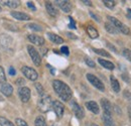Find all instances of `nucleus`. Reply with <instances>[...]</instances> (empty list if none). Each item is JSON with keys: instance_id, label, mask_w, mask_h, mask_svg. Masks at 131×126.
Instances as JSON below:
<instances>
[{"instance_id": "f257e3e1", "label": "nucleus", "mask_w": 131, "mask_h": 126, "mask_svg": "<svg viewBox=\"0 0 131 126\" xmlns=\"http://www.w3.org/2000/svg\"><path fill=\"white\" fill-rule=\"evenodd\" d=\"M52 87H53V90L56 91V93L58 94V96L64 100V101H69L72 96H73V92L71 90V88L64 83L63 81H60V80H54L52 82Z\"/></svg>"}, {"instance_id": "f03ea898", "label": "nucleus", "mask_w": 131, "mask_h": 126, "mask_svg": "<svg viewBox=\"0 0 131 126\" xmlns=\"http://www.w3.org/2000/svg\"><path fill=\"white\" fill-rule=\"evenodd\" d=\"M0 48L6 52H13L14 40L10 35L0 34Z\"/></svg>"}, {"instance_id": "7ed1b4c3", "label": "nucleus", "mask_w": 131, "mask_h": 126, "mask_svg": "<svg viewBox=\"0 0 131 126\" xmlns=\"http://www.w3.org/2000/svg\"><path fill=\"white\" fill-rule=\"evenodd\" d=\"M52 106V101H51V98L49 95H43L40 97L39 101H38V109L39 111H41L42 113H46V112H49Z\"/></svg>"}, {"instance_id": "20e7f679", "label": "nucleus", "mask_w": 131, "mask_h": 126, "mask_svg": "<svg viewBox=\"0 0 131 126\" xmlns=\"http://www.w3.org/2000/svg\"><path fill=\"white\" fill-rule=\"evenodd\" d=\"M108 19H109V21L114 25V27L119 32H121V33H123V34H126V35H129V34H130V29H129V27L126 26L123 22H121L120 20H118L117 18H115L113 16H108Z\"/></svg>"}, {"instance_id": "39448f33", "label": "nucleus", "mask_w": 131, "mask_h": 126, "mask_svg": "<svg viewBox=\"0 0 131 126\" xmlns=\"http://www.w3.org/2000/svg\"><path fill=\"white\" fill-rule=\"evenodd\" d=\"M27 51H28V54H29V56H30V58L32 60L33 64L36 67L40 66V64H41V58H40L39 52L36 50V48L34 47H32V46H27Z\"/></svg>"}, {"instance_id": "423d86ee", "label": "nucleus", "mask_w": 131, "mask_h": 126, "mask_svg": "<svg viewBox=\"0 0 131 126\" xmlns=\"http://www.w3.org/2000/svg\"><path fill=\"white\" fill-rule=\"evenodd\" d=\"M87 79L88 81L95 87V88H97L98 90H100L101 92H104L105 91V86H104V84L101 82V80L97 78L95 75H93V74H87Z\"/></svg>"}, {"instance_id": "0eeeda50", "label": "nucleus", "mask_w": 131, "mask_h": 126, "mask_svg": "<svg viewBox=\"0 0 131 126\" xmlns=\"http://www.w3.org/2000/svg\"><path fill=\"white\" fill-rule=\"evenodd\" d=\"M21 72H22V74H23L27 79L30 80V81H36L37 78H38L37 72H36L34 69L30 68V67H27V66L22 67Z\"/></svg>"}, {"instance_id": "6e6552de", "label": "nucleus", "mask_w": 131, "mask_h": 126, "mask_svg": "<svg viewBox=\"0 0 131 126\" xmlns=\"http://www.w3.org/2000/svg\"><path fill=\"white\" fill-rule=\"evenodd\" d=\"M18 95H19L20 100H21L23 103H26V102H28L29 99H30V95H31L30 89L27 88V87H21V88H19Z\"/></svg>"}, {"instance_id": "1a4fd4ad", "label": "nucleus", "mask_w": 131, "mask_h": 126, "mask_svg": "<svg viewBox=\"0 0 131 126\" xmlns=\"http://www.w3.org/2000/svg\"><path fill=\"white\" fill-rule=\"evenodd\" d=\"M52 109L54 111V113L57 114V116L59 118H62L65 112V106L63 103H61L60 101H53L52 102Z\"/></svg>"}, {"instance_id": "9d476101", "label": "nucleus", "mask_w": 131, "mask_h": 126, "mask_svg": "<svg viewBox=\"0 0 131 126\" xmlns=\"http://www.w3.org/2000/svg\"><path fill=\"white\" fill-rule=\"evenodd\" d=\"M71 106H72L73 112H74V114L76 115V117L79 118V119H83L84 116H85V113H84V110H83L82 107H81L77 102H75V101H73V102L71 103Z\"/></svg>"}, {"instance_id": "9b49d317", "label": "nucleus", "mask_w": 131, "mask_h": 126, "mask_svg": "<svg viewBox=\"0 0 131 126\" xmlns=\"http://www.w3.org/2000/svg\"><path fill=\"white\" fill-rule=\"evenodd\" d=\"M56 3L66 13H68V12H70L72 10V3L70 1H67V0H58V1H56Z\"/></svg>"}, {"instance_id": "f8f14e48", "label": "nucleus", "mask_w": 131, "mask_h": 126, "mask_svg": "<svg viewBox=\"0 0 131 126\" xmlns=\"http://www.w3.org/2000/svg\"><path fill=\"white\" fill-rule=\"evenodd\" d=\"M101 106L103 108V111L105 114L107 115H111L112 114V104L110 103L109 100H107L106 98L101 99Z\"/></svg>"}, {"instance_id": "ddd939ff", "label": "nucleus", "mask_w": 131, "mask_h": 126, "mask_svg": "<svg viewBox=\"0 0 131 126\" xmlns=\"http://www.w3.org/2000/svg\"><path fill=\"white\" fill-rule=\"evenodd\" d=\"M28 39H29L30 43H32L33 45H36V46H43L45 43H46L43 37H41L39 35H36V34H29Z\"/></svg>"}, {"instance_id": "4468645a", "label": "nucleus", "mask_w": 131, "mask_h": 126, "mask_svg": "<svg viewBox=\"0 0 131 126\" xmlns=\"http://www.w3.org/2000/svg\"><path fill=\"white\" fill-rule=\"evenodd\" d=\"M0 91L1 93L4 95V96H7V97H10L12 93H13V88L10 84H7V83H3L0 87Z\"/></svg>"}, {"instance_id": "2eb2a0df", "label": "nucleus", "mask_w": 131, "mask_h": 126, "mask_svg": "<svg viewBox=\"0 0 131 126\" xmlns=\"http://www.w3.org/2000/svg\"><path fill=\"white\" fill-rule=\"evenodd\" d=\"M11 16L13 18H15L17 20H29L30 19V16L24 12H18V11H11L10 12Z\"/></svg>"}, {"instance_id": "dca6fc26", "label": "nucleus", "mask_w": 131, "mask_h": 126, "mask_svg": "<svg viewBox=\"0 0 131 126\" xmlns=\"http://www.w3.org/2000/svg\"><path fill=\"white\" fill-rule=\"evenodd\" d=\"M1 23L3 24V26L9 30H12V32H17L18 30V27L15 23L9 21V20H6V19H1Z\"/></svg>"}, {"instance_id": "f3484780", "label": "nucleus", "mask_w": 131, "mask_h": 126, "mask_svg": "<svg viewBox=\"0 0 131 126\" xmlns=\"http://www.w3.org/2000/svg\"><path fill=\"white\" fill-rule=\"evenodd\" d=\"M86 107L88 110H90L91 112H93L94 114H98L100 109H99L98 104L95 101H89L86 103Z\"/></svg>"}, {"instance_id": "a211bd4d", "label": "nucleus", "mask_w": 131, "mask_h": 126, "mask_svg": "<svg viewBox=\"0 0 131 126\" xmlns=\"http://www.w3.org/2000/svg\"><path fill=\"white\" fill-rule=\"evenodd\" d=\"M48 36H49V40L52 41L53 44H57V45H61L64 43V38L59 36L58 34H54V33H51V32H49L48 33Z\"/></svg>"}, {"instance_id": "6ab92c4d", "label": "nucleus", "mask_w": 131, "mask_h": 126, "mask_svg": "<svg viewBox=\"0 0 131 126\" xmlns=\"http://www.w3.org/2000/svg\"><path fill=\"white\" fill-rule=\"evenodd\" d=\"M102 120H103L105 126H116L115 125V122H114V120H113V118L111 117V115H107V114L103 113V115H102Z\"/></svg>"}, {"instance_id": "aec40b11", "label": "nucleus", "mask_w": 131, "mask_h": 126, "mask_svg": "<svg viewBox=\"0 0 131 126\" xmlns=\"http://www.w3.org/2000/svg\"><path fill=\"white\" fill-rule=\"evenodd\" d=\"M98 62L102 67H104V68H105V69H107V70L112 71V70H114L115 69L114 64L111 63V62H109V61H106V60H103V59H99Z\"/></svg>"}, {"instance_id": "412c9836", "label": "nucleus", "mask_w": 131, "mask_h": 126, "mask_svg": "<svg viewBox=\"0 0 131 126\" xmlns=\"http://www.w3.org/2000/svg\"><path fill=\"white\" fill-rule=\"evenodd\" d=\"M110 82H111V87H112L113 91L116 93H119L120 92V84H119L118 80L116 79L114 76H111L110 77Z\"/></svg>"}, {"instance_id": "4be33fe9", "label": "nucleus", "mask_w": 131, "mask_h": 126, "mask_svg": "<svg viewBox=\"0 0 131 126\" xmlns=\"http://www.w3.org/2000/svg\"><path fill=\"white\" fill-rule=\"evenodd\" d=\"M46 8H47L48 13H49L50 16L54 17V16L58 15V10L54 8V6H53L50 2H47V4H46Z\"/></svg>"}, {"instance_id": "5701e85b", "label": "nucleus", "mask_w": 131, "mask_h": 126, "mask_svg": "<svg viewBox=\"0 0 131 126\" xmlns=\"http://www.w3.org/2000/svg\"><path fill=\"white\" fill-rule=\"evenodd\" d=\"M87 32H88V34H89V36H90L91 38H97L99 36L98 30H97L95 27H93L92 25L87 26Z\"/></svg>"}, {"instance_id": "b1692460", "label": "nucleus", "mask_w": 131, "mask_h": 126, "mask_svg": "<svg viewBox=\"0 0 131 126\" xmlns=\"http://www.w3.org/2000/svg\"><path fill=\"white\" fill-rule=\"evenodd\" d=\"M105 28H106L107 32H110V33H112V34H117V33L119 32L116 28H115L114 25H113L111 22H106V23H105Z\"/></svg>"}, {"instance_id": "393cba45", "label": "nucleus", "mask_w": 131, "mask_h": 126, "mask_svg": "<svg viewBox=\"0 0 131 126\" xmlns=\"http://www.w3.org/2000/svg\"><path fill=\"white\" fill-rule=\"evenodd\" d=\"M34 125L35 126H47V123H46V120L42 116H38L35 118L34 120Z\"/></svg>"}, {"instance_id": "a878e982", "label": "nucleus", "mask_w": 131, "mask_h": 126, "mask_svg": "<svg viewBox=\"0 0 131 126\" xmlns=\"http://www.w3.org/2000/svg\"><path fill=\"white\" fill-rule=\"evenodd\" d=\"M0 126H15L10 120H8L7 118L0 116Z\"/></svg>"}, {"instance_id": "bb28decb", "label": "nucleus", "mask_w": 131, "mask_h": 126, "mask_svg": "<svg viewBox=\"0 0 131 126\" xmlns=\"http://www.w3.org/2000/svg\"><path fill=\"white\" fill-rule=\"evenodd\" d=\"M3 4H5L6 6L10 7V8H16L17 6L19 5V1H11V0H8V1H3Z\"/></svg>"}, {"instance_id": "cd10ccee", "label": "nucleus", "mask_w": 131, "mask_h": 126, "mask_svg": "<svg viewBox=\"0 0 131 126\" xmlns=\"http://www.w3.org/2000/svg\"><path fill=\"white\" fill-rule=\"evenodd\" d=\"M93 50L96 54L100 55V56H103V57H106V58H110L111 57V55L108 51H106L105 49H102V48H93Z\"/></svg>"}, {"instance_id": "c85d7f7f", "label": "nucleus", "mask_w": 131, "mask_h": 126, "mask_svg": "<svg viewBox=\"0 0 131 126\" xmlns=\"http://www.w3.org/2000/svg\"><path fill=\"white\" fill-rule=\"evenodd\" d=\"M102 2L104 3V5H105L106 7L110 8V9L114 8L115 5H116V1H114V0H103Z\"/></svg>"}, {"instance_id": "c756f323", "label": "nucleus", "mask_w": 131, "mask_h": 126, "mask_svg": "<svg viewBox=\"0 0 131 126\" xmlns=\"http://www.w3.org/2000/svg\"><path fill=\"white\" fill-rule=\"evenodd\" d=\"M34 86H35V89H36L37 93L40 95V97L45 95V89H43V87H42V86H41L39 83H36Z\"/></svg>"}, {"instance_id": "7c9ffc66", "label": "nucleus", "mask_w": 131, "mask_h": 126, "mask_svg": "<svg viewBox=\"0 0 131 126\" xmlns=\"http://www.w3.org/2000/svg\"><path fill=\"white\" fill-rule=\"evenodd\" d=\"M6 82V76H5V72L3 70V68L0 66V83H5Z\"/></svg>"}, {"instance_id": "2f4dec72", "label": "nucleus", "mask_w": 131, "mask_h": 126, "mask_svg": "<svg viewBox=\"0 0 131 126\" xmlns=\"http://www.w3.org/2000/svg\"><path fill=\"white\" fill-rule=\"evenodd\" d=\"M27 27L30 28V29H32V30H36V32H41V30H42V28H41L39 25L35 24V23H30V24H28Z\"/></svg>"}, {"instance_id": "473e14b6", "label": "nucleus", "mask_w": 131, "mask_h": 126, "mask_svg": "<svg viewBox=\"0 0 131 126\" xmlns=\"http://www.w3.org/2000/svg\"><path fill=\"white\" fill-rule=\"evenodd\" d=\"M122 54H123V56H124L128 61H130L131 62V50L130 49H128V48H124V49L122 50Z\"/></svg>"}, {"instance_id": "72a5a7b5", "label": "nucleus", "mask_w": 131, "mask_h": 126, "mask_svg": "<svg viewBox=\"0 0 131 126\" xmlns=\"http://www.w3.org/2000/svg\"><path fill=\"white\" fill-rule=\"evenodd\" d=\"M85 63L88 65V67H90V68H95L96 67V64L94 61H92L91 59H89V58H85Z\"/></svg>"}, {"instance_id": "f704fd0d", "label": "nucleus", "mask_w": 131, "mask_h": 126, "mask_svg": "<svg viewBox=\"0 0 131 126\" xmlns=\"http://www.w3.org/2000/svg\"><path fill=\"white\" fill-rule=\"evenodd\" d=\"M15 123H16V126H28L27 123L23 119H21V118H17L16 120H15Z\"/></svg>"}, {"instance_id": "c9c22d12", "label": "nucleus", "mask_w": 131, "mask_h": 126, "mask_svg": "<svg viewBox=\"0 0 131 126\" xmlns=\"http://www.w3.org/2000/svg\"><path fill=\"white\" fill-rule=\"evenodd\" d=\"M69 20H70V24H69V27L75 29L76 28V24H75V20L73 19V17H69Z\"/></svg>"}, {"instance_id": "e433bc0d", "label": "nucleus", "mask_w": 131, "mask_h": 126, "mask_svg": "<svg viewBox=\"0 0 131 126\" xmlns=\"http://www.w3.org/2000/svg\"><path fill=\"white\" fill-rule=\"evenodd\" d=\"M61 52H63V54H65V55H69L70 54V50H69V47H63L61 48Z\"/></svg>"}, {"instance_id": "4c0bfd02", "label": "nucleus", "mask_w": 131, "mask_h": 126, "mask_svg": "<svg viewBox=\"0 0 131 126\" xmlns=\"http://www.w3.org/2000/svg\"><path fill=\"white\" fill-rule=\"evenodd\" d=\"M8 72H9V75L10 76H15V74H16V71H15V69L13 67H10L9 70H8Z\"/></svg>"}, {"instance_id": "58836bf2", "label": "nucleus", "mask_w": 131, "mask_h": 126, "mask_svg": "<svg viewBox=\"0 0 131 126\" xmlns=\"http://www.w3.org/2000/svg\"><path fill=\"white\" fill-rule=\"evenodd\" d=\"M26 5H27V7H28V8H30V9L33 10V11H35V10H36V8H35V6H34V4H33L32 2H30V1H29V2H27V4H26Z\"/></svg>"}, {"instance_id": "ea45409f", "label": "nucleus", "mask_w": 131, "mask_h": 126, "mask_svg": "<svg viewBox=\"0 0 131 126\" xmlns=\"http://www.w3.org/2000/svg\"><path fill=\"white\" fill-rule=\"evenodd\" d=\"M25 84V82H24V80L23 79H18L16 81V85L18 86H20V85H24Z\"/></svg>"}, {"instance_id": "a19ab883", "label": "nucleus", "mask_w": 131, "mask_h": 126, "mask_svg": "<svg viewBox=\"0 0 131 126\" xmlns=\"http://www.w3.org/2000/svg\"><path fill=\"white\" fill-rule=\"evenodd\" d=\"M90 15L92 16V17H93V18H94V19H95L96 21H98V22L100 21V18H99V17L97 15H95V14H94L93 12H90Z\"/></svg>"}, {"instance_id": "79ce46f5", "label": "nucleus", "mask_w": 131, "mask_h": 126, "mask_svg": "<svg viewBox=\"0 0 131 126\" xmlns=\"http://www.w3.org/2000/svg\"><path fill=\"white\" fill-rule=\"evenodd\" d=\"M84 4H86V5H89V6H91L92 5V3H91V1H87V0H83L82 1Z\"/></svg>"}, {"instance_id": "37998d69", "label": "nucleus", "mask_w": 131, "mask_h": 126, "mask_svg": "<svg viewBox=\"0 0 131 126\" xmlns=\"http://www.w3.org/2000/svg\"><path fill=\"white\" fill-rule=\"evenodd\" d=\"M127 17L131 19V9H127Z\"/></svg>"}, {"instance_id": "c03bdc74", "label": "nucleus", "mask_w": 131, "mask_h": 126, "mask_svg": "<svg viewBox=\"0 0 131 126\" xmlns=\"http://www.w3.org/2000/svg\"><path fill=\"white\" fill-rule=\"evenodd\" d=\"M67 34H68V36H69V37H72V38H77L75 35H73V33H67Z\"/></svg>"}, {"instance_id": "a18cd8bd", "label": "nucleus", "mask_w": 131, "mask_h": 126, "mask_svg": "<svg viewBox=\"0 0 131 126\" xmlns=\"http://www.w3.org/2000/svg\"><path fill=\"white\" fill-rule=\"evenodd\" d=\"M128 115H129V118L131 120V108H128Z\"/></svg>"}, {"instance_id": "49530a36", "label": "nucleus", "mask_w": 131, "mask_h": 126, "mask_svg": "<svg viewBox=\"0 0 131 126\" xmlns=\"http://www.w3.org/2000/svg\"><path fill=\"white\" fill-rule=\"evenodd\" d=\"M90 126H98V125H96V124H90Z\"/></svg>"}, {"instance_id": "de8ad7c7", "label": "nucleus", "mask_w": 131, "mask_h": 126, "mask_svg": "<svg viewBox=\"0 0 131 126\" xmlns=\"http://www.w3.org/2000/svg\"><path fill=\"white\" fill-rule=\"evenodd\" d=\"M0 62H1V56H0Z\"/></svg>"}, {"instance_id": "09e8293b", "label": "nucleus", "mask_w": 131, "mask_h": 126, "mask_svg": "<svg viewBox=\"0 0 131 126\" xmlns=\"http://www.w3.org/2000/svg\"><path fill=\"white\" fill-rule=\"evenodd\" d=\"M0 11H1V7H0Z\"/></svg>"}, {"instance_id": "8fccbe9b", "label": "nucleus", "mask_w": 131, "mask_h": 126, "mask_svg": "<svg viewBox=\"0 0 131 126\" xmlns=\"http://www.w3.org/2000/svg\"><path fill=\"white\" fill-rule=\"evenodd\" d=\"M52 126H54V125H52Z\"/></svg>"}]
</instances>
